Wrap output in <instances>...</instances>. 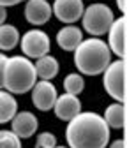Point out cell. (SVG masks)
Masks as SVG:
<instances>
[{
    "mask_svg": "<svg viewBox=\"0 0 127 148\" xmlns=\"http://www.w3.org/2000/svg\"><path fill=\"white\" fill-rule=\"evenodd\" d=\"M65 139L69 148H106L110 143V127L94 111H80L67 122Z\"/></svg>",
    "mask_w": 127,
    "mask_h": 148,
    "instance_id": "6da1fadb",
    "label": "cell"
},
{
    "mask_svg": "<svg viewBox=\"0 0 127 148\" xmlns=\"http://www.w3.org/2000/svg\"><path fill=\"white\" fill-rule=\"evenodd\" d=\"M111 62V51L106 41L99 37L83 39L74 49V65L81 74L86 76H99Z\"/></svg>",
    "mask_w": 127,
    "mask_h": 148,
    "instance_id": "7a4b0ae2",
    "label": "cell"
},
{
    "mask_svg": "<svg viewBox=\"0 0 127 148\" xmlns=\"http://www.w3.org/2000/svg\"><path fill=\"white\" fill-rule=\"evenodd\" d=\"M4 90H7L12 95H23L32 90V86L37 81V72L30 58L16 55L9 57L4 65Z\"/></svg>",
    "mask_w": 127,
    "mask_h": 148,
    "instance_id": "3957f363",
    "label": "cell"
},
{
    "mask_svg": "<svg viewBox=\"0 0 127 148\" xmlns=\"http://www.w3.org/2000/svg\"><path fill=\"white\" fill-rule=\"evenodd\" d=\"M113 20H115V14H113L111 7L106 4H101V2L90 4L88 7H85L83 16H81L85 32H88L92 37L104 35L110 30Z\"/></svg>",
    "mask_w": 127,
    "mask_h": 148,
    "instance_id": "277c9868",
    "label": "cell"
},
{
    "mask_svg": "<svg viewBox=\"0 0 127 148\" xmlns=\"http://www.w3.org/2000/svg\"><path fill=\"white\" fill-rule=\"evenodd\" d=\"M125 60L118 58L115 62H110L102 72V85L106 94L111 99H115V102H125Z\"/></svg>",
    "mask_w": 127,
    "mask_h": 148,
    "instance_id": "5b68a950",
    "label": "cell"
},
{
    "mask_svg": "<svg viewBox=\"0 0 127 148\" xmlns=\"http://www.w3.org/2000/svg\"><path fill=\"white\" fill-rule=\"evenodd\" d=\"M20 44H21L23 57L35 58V60L44 57V55H49V49H51L49 35L39 28H32V30L25 32L20 37Z\"/></svg>",
    "mask_w": 127,
    "mask_h": 148,
    "instance_id": "8992f818",
    "label": "cell"
},
{
    "mask_svg": "<svg viewBox=\"0 0 127 148\" xmlns=\"http://www.w3.org/2000/svg\"><path fill=\"white\" fill-rule=\"evenodd\" d=\"M108 34V48L113 55H117L118 58L125 60V39H127V20L125 16L115 18Z\"/></svg>",
    "mask_w": 127,
    "mask_h": 148,
    "instance_id": "52a82bcc",
    "label": "cell"
},
{
    "mask_svg": "<svg viewBox=\"0 0 127 148\" xmlns=\"http://www.w3.org/2000/svg\"><path fill=\"white\" fill-rule=\"evenodd\" d=\"M30 92H32V104L39 111L53 109V104H55V101L58 97L55 85H53L51 81H46V79L35 81V85L32 86Z\"/></svg>",
    "mask_w": 127,
    "mask_h": 148,
    "instance_id": "ba28073f",
    "label": "cell"
},
{
    "mask_svg": "<svg viewBox=\"0 0 127 148\" xmlns=\"http://www.w3.org/2000/svg\"><path fill=\"white\" fill-rule=\"evenodd\" d=\"M51 11L57 16L58 21L72 25L78 20H81L85 5H83V0H55L51 5Z\"/></svg>",
    "mask_w": 127,
    "mask_h": 148,
    "instance_id": "9c48e42d",
    "label": "cell"
},
{
    "mask_svg": "<svg viewBox=\"0 0 127 148\" xmlns=\"http://www.w3.org/2000/svg\"><path fill=\"white\" fill-rule=\"evenodd\" d=\"M37 127H39V120L30 111H18L11 120V131L20 139L32 138L37 131Z\"/></svg>",
    "mask_w": 127,
    "mask_h": 148,
    "instance_id": "30bf717a",
    "label": "cell"
},
{
    "mask_svg": "<svg viewBox=\"0 0 127 148\" xmlns=\"http://www.w3.org/2000/svg\"><path fill=\"white\" fill-rule=\"evenodd\" d=\"M53 16L51 5L48 0H27L25 4V20L34 25L41 27L49 21V18Z\"/></svg>",
    "mask_w": 127,
    "mask_h": 148,
    "instance_id": "8fae6325",
    "label": "cell"
},
{
    "mask_svg": "<svg viewBox=\"0 0 127 148\" xmlns=\"http://www.w3.org/2000/svg\"><path fill=\"white\" fill-rule=\"evenodd\" d=\"M53 111H55L57 118H60L64 122H69L81 111V101L78 99V95L62 94V95L57 97L55 104H53Z\"/></svg>",
    "mask_w": 127,
    "mask_h": 148,
    "instance_id": "7c38bea8",
    "label": "cell"
},
{
    "mask_svg": "<svg viewBox=\"0 0 127 148\" xmlns=\"http://www.w3.org/2000/svg\"><path fill=\"white\" fill-rule=\"evenodd\" d=\"M81 41H83V32L74 25H65L57 32V44L64 51H74Z\"/></svg>",
    "mask_w": 127,
    "mask_h": 148,
    "instance_id": "4fadbf2b",
    "label": "cell"
},
{
    "mask_svg": "<svg viewBox=\"0 0 127 148\" xmlns=\"http://www.w3.org/2000/svg\"><path fill=\"white\" fill-rule=\"evenodd\" d=\"M34 67H35V72H37V78L46 79V81H51L58 74V69H60L58 60L55 57H51V55H44V57L37 58Z\"/></svg>",
    "mask_w": 127,
    "mask_h": 148,
    "instance_id": "5bb4252c",
    "label": "cell"
},
{
    "mask_svg": "<svg viewBox=\"0 0 127 148\" xmlns=\"http://www.w3.org/2000/svg\"><path fill=\"white\" fill-rule=\"evenodd\" d=\"M102 118L110 129H124V125H125V106H124V102L110 104L106 108Z\"/></svg>",
    "mask_w": 127,
    "mask_h": 148,
    "instance_id": "9a60e30c",
    "label": "cell"
},
{
    "mask_svg": "<svg viewBox=\"0 0 127 148\" xmlns=\"http://www.w3.org/2000/svg\"><path fill=\"white\" fill-rule=\"evenodd\" d=\"M18 113V101L7 90L0 88V123H7Z\"/></svg>",
    "mask_w": 127,
    "mask_h": 148,
    "instance_id": "2e32d148",
    "label": "cell"
},
{
    "mask_svg": "<svg viewBox=\"0 0 127 148\" xmlns=\"http://www.w3.org/2000/svg\"><path fill=\"white\" fill-rule=\"evenodd\" d=\"M20 44V32L14 25H0V51H11Z\"/></svg>",
    "mask_w": 127,
    "mask_h": 148,
    "instance_id": "e0dca14e",
    "label": "cell"
},
{
    "mask_svg": "<svg viewBox=\"0 0 127 148\" xmlns=\"http://www.w3.org/2000/svg\"><path fill=\"white\" fill-rule=\"evenodd\" d=\"M64 88H65V94H71V95H80L83 88H85V79L81 74L78 72H71L65 76L64 79Z\"/></svg>",
    "mask_w": 127,
    "mask_h": 148,
    "instance_id": "ac0fdd59",
    "label": "cell"
},
{
    "mask_svg": "<svg viewBox=\"0 0 127 148\" xmlns=\"http://www.w3.org/2000/svg\"><path fill=\"white\" fill-rule=\"evenodd\" d=\"M0 148H21V139L12 131H0Z\"/></svg>",
    "mask_w": 127,
    "mask_h": 148,
    "instance_id": "d6986e66",
    "label": "cell"
},
{
    "mask_svg": "<svg viewBox=\"0 0 127 148\" xmlns=\"http://www.w3.org/2000/svg\"><path fill=\"white\" fill-rule=\"evenodd\" d=\"M57 146V136L53 132H41L37 136V148H55Z\"/></svg>",
    "mask_w": 127,
    "mask_h": 148,
    "instance_id": "ffe728a7",
    "label": "cell"
},
{
    "mask_svg": "<svg viewBox=\"0 0 127 148\" xmlns=\"http://www.w3.org/2000/svg\"><path fill=\"white\" fill-rule=\"evenodd\" d=\"M5 60H7V57L0 51V88L4 86V81H2V78H4V65H5Z\"/></svg>",
    "mask_w": 127,
    "mask_h": 148,
    "instance_id": "44dd1931",
    "label": "cell"
},
{
    "mask_svg": "<svg viewBox=\"0 0 127 148\" xmlns=\"http://www.w3.org/2000/svg\"><path fill=\"white\" fill-rule=\"evenodd\" d=\"M23 0H0V5L2 7H12V5H18V4H21Z\"/></svg>",
    "mask_w": 127,
    "mask_h": 148,
    "instance_id": "7402d4cb",
    "label": "cell"
},
{
    "mask_svg": "<svg viewBox=\"0 0 127 148\" xmlns=\"http://www.w3.org/2000/svg\"><path fill=\"white\" fill-rule=\"evenodd\" d=\"M110 148H125V139H115L111 145H110Z\"/></svg>",
    "mask_w": 127,
    "mask_h": 148,
    "instance_id": "603a6c76",
    "label": "cell"
},
{
    "mask_svg": "<svg viewBox=\"0 0 127 148\" xmlns=\"http://www.w3.org/2000/svg\"><path fill=\"white\" fill-rule=\"evenodd\" d=\"M5 20H7V9L0 5V25H4Z\"/></svg>",
    "mask_w": 127,
    "mask_h": 148,
    "instance_id": "cb8c5ba5",
    "label": "cell"
},
{
    "mask_svg": "<svg viewBox=\"0 0 127 148\" xmlns=\"http://www.w3.org/2000/svg\"><path fill=\"white\" fill-rule=\"evenodd\" d=\"M117 7L120 9V12H125V9H127V0H117Z\"/></svg>",
    "mask_w": 127,
    "mask_h": 148,
    "instance_id": "d4e9b609",
    "label": "cell"
},
{
    "mask_svg": "<svg viewBox=\"0 0 127 148\" xmlns=\"http://www.w3.org/2000/svg\"><path fill=\"white\" fill-rule=\"evenodd\" d=\"M55 148H69V146H58V145H57V146H55Z\"/></svg>",
    "mask_w": 127,
    "mask_h": 148,
    "instance_id": "484cf974",
    "label": "cell"
}]
</instances>
